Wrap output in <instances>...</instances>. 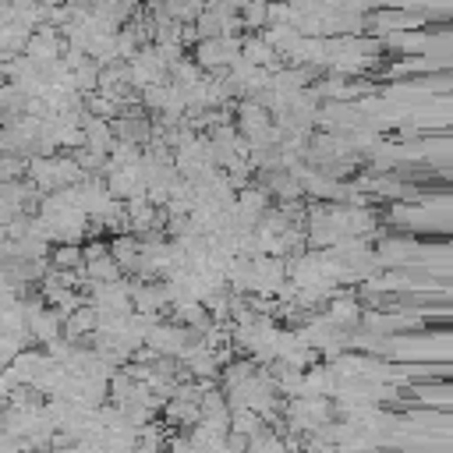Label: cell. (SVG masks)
I'll return each mask as SVG.
<instances>
[{
  "mask_svg": "<svg viewBox=\"0 0 453 453\" xmlns=\"http://www.w3.org/2000/svg\"><path fill=\"white\" fill-rule=\"evenodd\" d=\"M329 319H333L336 326H354V322L361 319V308H357L354 297H336V294H333V301H329Z\"/></svg>",
  "mask_w": 453,
  "mask_h": 453,
  "instance_id": "1",
  "label": "cell"
},
{
  "mask_svg": "<svg viewBox=\"0 0 453 453\" xmlns=\"http://www.w3.org/2000/svg\"><path fill=\"white\" fill-rule=\"evenodd\" d=\"M269 0H248L241 7V18H244V28H265L269 25Z\"/></svg>",
  "mask_w": 453,
  "mask_h": 453,
  "instance_id": "2",
  "label": "cell"
}]
</instances>
